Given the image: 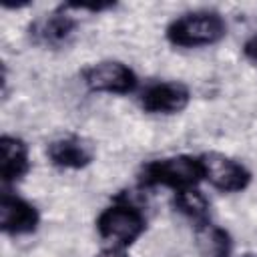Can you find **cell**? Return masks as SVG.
<instances>
[{"instance_id": "cell-1", "label": "cell", "mask_w": 257, "mask_h": 257, "mask_svg": "<svg viewBox=\"0 0 257 257\" xmlns=\"http://www.w3.org/2000/svg\"><path fill=\"white\" fill-rule=\"evenodd\" d=\"M227 34L225 18L215 10H193L171 20L165 36L173 46L199 48L217 44Z\"/></svg>"}, {"instance_id": "cell-2", "label": "cell", "mask_w": 257, "mask_h": 257, "mask_svg": "<svg viewBox=\"0 0 257 257\" xmlns=\"http://www.w3.org/2000/svg\"><path fill=\"white\" fill-rule=\"evenodd\" d=\"M139 181L143 187H167L175 193L193 189L199 185V181H203L199 157L175 155L149 161L147 165H143Z\"/></svg>"}, {"instance_id": "cell-3", "label": "cell", "mask_w": 257, "mask_h": 257, "mask_svg": "<svg viewBox=\"0 0 257 257\" xmlns=\"http://www.w3.org/2000/svg\"><path fill=\"white\" fill-rule=\"evenodd\" d=\"M147 229V219L141 209L128 203H114L96 217L98 235L112 247H131Z\"/></svg>"}, {"instance_id": "cell-4", "label": "cell", "mask_w": 257, "mask_h": 257, "mask_svg": "<svg viewBox=\"0 0 257 257\" xmlns=\"http://www.w3.org/2000/svg\"><path fill=\"white\" fill-rule=\"evenodd\" d=\"M203 179L221 193H241L251 183L249 169L237 159L223 153H203L199 157Z\"/></svg>"}, {"instance_id": "cell-5", "label": "cell", "mask_w": 257, "mask_h": 257, "mask_svg": "<svg viewBox=\"0 0 257 257\" xmlns=\"http://www.w3.org/2000/svg\"><path fill=\"white\" fill-rule=\"evenodd\" d=\"M82 82L92 92L128 94L137 88L139 78L135 70L120 60H100L82 70Z\"/></svg>"}, {"instance_id": "cell-6", "label": "cell", "mask_w": 257, "mask_h": 257, "mask_svg": "<svg viewBox=\"0 0 257 257\" xmlns=\"http://www.w3.org/2000/svg\"><path fill=\"white\" fill-rule=\"evenodd\" d=\"M191 102V90L177 80H161L149 84L141 92V106L151 114H177Z\"/></svg>"}, {"instance_id": "cell-7", "label": "cell", "mask_w": 257, "mask_h": 257, "mask_svg": "<svg viewBox=\"0 0 257 257\" xmlns=\"http://www.w3.org/2000/svg\"><path fill=\"white\" fill-rule=\"evenodd\" d=\"M40 225V213L38 209L12 193H2L0 197V229L6 235L18 237V235H30Z\"/></svg>"}, {"instance_id": "cell-8", "label": "cell", "mask_w": 257, "mask_h": 257, "mask_svg": "<svg viewBox=\"0 0 257 257\" xmlns=\"http://www.w3.org/2000/svg\"><path fill=\"white\" fill-rule=\"evenodd\" d=\"M46 155H48V161L58 169L80 171V169L88 167L94 161L96 149L84 137L66 135V137H60V139H54L46 147Z\"/></svg>"}, {"instance_id": "cell-9", "label": "cell", "mask_w": 257, "mask_h": 257, "mask_svg": "<svg viewBox=\"0 0 257 257\" xmlns=\"http://www.w3.org/2000/svg\"><path fill=\"white\" fill-rule=\"evenodd\" d=\"M78 22L72 14V10L62 4L50 14H44L42 18L34 20L30 24V38L36 44L44 46H60L64 44L76 30Z\"/></svg>"}, {"instance_id": "cell-10", "label": "cell", "mask_w": 257, "mask_h": 257, "mask_svg": "<svg viewBox=\"0 0 257 257\" xmlns=\"http://www.w3.org/2000/svg\"><path fill=\"white\" fill-rule=\"evenodd\" d=\"M0 177L4 185H12L26 177L30 171V157H28V145L14 137V135H2L0 137Z\"/></svg>"}, {"instance_id": "cell-11", "label": "cell", "mask_w": 257, "mask_h": 257, "mask_svg": "<svg viewBox=\"0 0 257 257\" xmlns=\"http://www.w3.org/2000/svg\"><path fill=\"white\" fill-rule=\"evenodd\" d=\"M195 243L203 257H231L233 253L231 235L213 221L195 225Z\"/></svg>"}, {"instance_id": "cell-12", "label": "cell", "mask_w": 257, "mask_h": 257, "mask_svg": "<svg viewBox=\"0 0 257 257\" xmlns=\"http://www.w3.org/2000/svg\"><path fill=\"white\" fill-rule=\"evenodd\" d=\"M173 203H175L177 211L183 213L185 217H189L191 221H195V225L211 221L209 219V199L203 195V191H199V187L175 193Z\"/></svg>"}, {"instance_id": "cell-13", "label": "cell", "mask_w": 257, "mask_h": 257, "mask_svg": "<svg viewBox=\"0 0 257 257\" xmlns=\"http://www.w3.org/2000/svg\"><path fill=\"white\" fill-rule=\"evenodd\" d=\"M243 54H245V58H249L251 62H257V32L245 40V44H243Z\"/></svg>"}, {"instance_id": "cell-14", "label": "cell", "mask_w": 257, "mask_h": 257, "mask_svg": "<svg viewBox=\"0 0 257 257\" xmlns=\"http://www.w3.org/2000/svg\"><path fill=\"white\" fill-rule=\"evenodd\" d=\"M92 257H128L126 255V251L122 249V247H106V249H102V251H98V253H94Z\"/></svg>"}, {"instance_id": "cell-15", "label": "cell", "mask_w": 257, "mask_h": 257, "mask_svg": "<svg viewBox=\"0 0 257 257\" xmlns=\"http://www.w3.org/2000/svg\"><path fill=\"white\" fill-rule=\"evenodd\" d=\"M243 257H257V253H245Z\"/></svg>"}]
</instances>
